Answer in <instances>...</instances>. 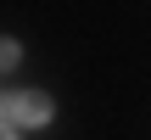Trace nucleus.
<instances>
[{
	"instance_id": "obj_1",
	"label": "nucleus",
	"mask_w": 151,
	"mask_h": 140,
	"mask_svg": "<svg viewBox=\"0 0 151 140\" xmlns=\"http://www.w3.org/2000/svg\"><path fill=\"white\" fill-rule=\"evenodd\" d=\"M50 118H56V101L45 90H6L0 95V123H11V129H45Z\"/></svg>"
},
{
	"instance_id": "obj_2",
	"label": "nucleus",
	"mask_w": 151,
	"mask_h": 140,
	"mask_svg": "<svg viewBox=\"0 0 151 140\" xmlns=\"http://www.w3.org/2000/svg\"><path fill=\"white\" fill-rule=\"evenodd\" d=\"M17 62H22V45H17V39H6V34H0V73H11V67H17Z\"/></svg>"
},
{
	"instance_id": "obj_3",
	"label": "nucleus",
	"mask_w": 151,
	"mask_h": 140,
	"mask_svg": "<svg viewBox=\"0 0 151 140\" xmlns=\"http://www.w3.org/2000/svg\"><path fill=\"white\" fill-rule=\"evenodd\" d=\"M0 140H17V129H11V123H0Z\"/></svg>"
}]
</instances>
